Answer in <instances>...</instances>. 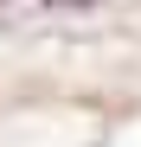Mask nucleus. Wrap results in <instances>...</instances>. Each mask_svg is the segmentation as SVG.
<instances>
[{"instance_id":"f257e3e1","label":"nucleus","mask_w":141,"mask_h":147,"mask_svg":"<svg viewBox=\"0 0 141 147\" xmlns=\"http://www.w3.org/2000/svg\"><path fill=\"white\" fill-rule=\"evenodd\" d=\"M52 7H83V0H52Z\"/></svg>"}]
</instances>
